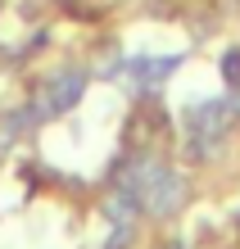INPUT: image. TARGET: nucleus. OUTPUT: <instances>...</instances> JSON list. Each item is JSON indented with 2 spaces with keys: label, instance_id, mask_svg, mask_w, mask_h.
<instances>
[{
  "label": "nucleus",
  "instance_id": "20e7f679",
  "mask_svg": "<svg viewBox=\"0 0 240 249\" xmlns=\"http://www.w3.org/2000/svg\"><path fill=\"white\" fill-rule=\"evenodd\" d=\"M141 209H145L141 195H136V190H127V186H123V190H113V195L100 204V213L109 217L113 227H123V222H127V227H136V213H141Z\"/></svg>",
  "mask_w": 240,
  "mask_h": 249
},
{
  "label": "nucleus",
  "instance_id": "f257e3e1",
  "mask_svg": "<svg viewBox=\"0 0 240 249\" xmlns=\"http://www.w3.org/2000/svg\"><path fill=\"white\" fill-rule=\"evenodd\" d=\"M236 123V109H231V95H218V100H200V105L186 109V145L195 159H208L218 154V145L227 141V131Z\"/></svg>",
  "mask_w": 240,
  "mask_h": 249
},
{
  "label": "nucleus",
  "instance_id": "423d86ee",
  "mask_svg": "<svg viewBox=\"0 0 240 249\" xmlns=\"http://www.w3.org/2000/svg\"><path fill=\"white\" fill-rule=\"evenodd\" d=\"M131 236H136V227H127V222H123V227H113V236H109V245H104V249H127Z\"/></svg>",
  "mask_w": 240,
  "mask_h": 249
},
{
  "label": "nucleus",
  "instance_id": "39448f33",
  "mask_svg": "<svg viewBox=\"0 0 240 249\" xmlns=\"http://www.w3.org/2000/svg\"><path fill=\"white\" fill-rule=\"evenodd\" d=\"M222 77H227L231 86H240V50H227V54H222Z\"/></svg>",
  "mask_w": 240,
  "mask_h": 249
},
{
  "label": "nucleus",
  "instance_id": "0eeeda50",
  "mask_svg": "<svg viewBox=\"0 0 240 249\" xmlns=\"http://www.w3.org/2000/svg\"><path fill=\"white\" fill-rule=\"evenodd\" d=\"M231 109H236V118H240V95H231Z\"/></svg>",
  "mask_w": 240,
  "mask_h": 249
},
{
  "label": "nucleus",
  "instance_id": "6e6552de",
  "mask_svg": "<svg viewBox=\"0 0 240 249\" xmlns=\"http://www.w3.org/2000/svg\"><path fill=\"white\" fill-rule=\"evenodd\" d=\"M168 249H182V240H172V245H168Z\"/></svg>",
  "mask_w": 240,
  "mask_h": 249
},
{
  "label": "nucleus",
  "instance_id": "f03ea898",
  "mask_svg": "<svg viewBox=\"0 0 240 249\" xmlns=\"http://www.w3.org/2000/svg\"><path fill=\"white\" fill-rule=\"evenodd\" d=\"M82 95H86V72H82V68H59V72H50V77H46V86H41L37 113H41V118L68 113Z\"/></svg>",
  "mask_w": 240,
  "mask_h": 249
},
{
  "label": "nucleus",
  "instance_id": "7ed1b4c3",
  "mask_svg": "<svg viewBox=\"0 0 240 249\" xmlns=\"http://www.w3.org/2000/svg\"><path fill=\"white\" fill-rule=\"evenodd\" d=\"M177 68H182V54H159V59H154V54H136V59H127V68H123V72L141 86V91H149V86L168 82Z\"/></svg>",
  "mask_w": 240,
  "mask_h": 249
}]
</instances>
